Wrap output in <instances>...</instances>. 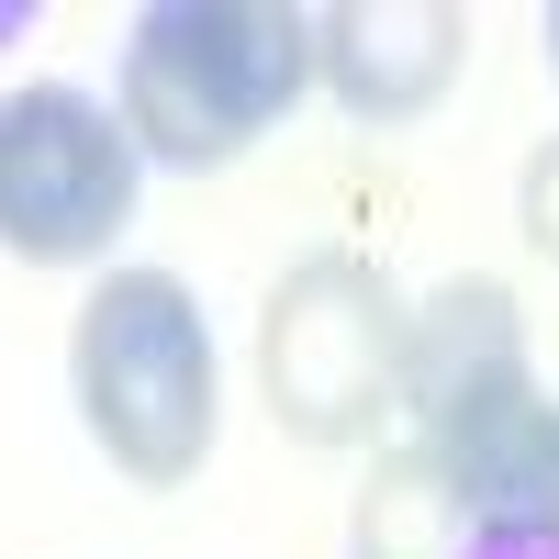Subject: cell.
<instances>
[{
	"instance_id": "1",
	"label": "cell",
	"mask_w": 559,
	"mask_h": 559,
	"mask_svg": "<svg viewBox=\"0 0 559 559\" xmlns=\"http://www.w3.org/2000/svg\"><path fill=\"white\" fill-rule=\"evenodd\" d=\"M313 90V12L292 0H157L123 34L112 112L146 168H236Z\"/></svg>"
},
{
	"instance_id": "2",
	"label": "cell",
	"mask_w": 559,
	"mask_h": 559,
	"mask_svg": "<svg viewBox=\"0 0 559 559\" xmlns=\"http://www.w3.org/2000/svg\"><path fill=\"white\" fill-rule=\"evenodd\" d=\"M68 392H79L90 448H102L134 492L191 481L213 459V426H224V358H213V324L191 302V280L179 269L90 280L79 336H68Z\"/></svg>"
},
{
	"instance_id": "3",
	"label": "cell",
	"mask_w": 559,
	"mask_h": 559,
	"mask_svg": "<svg viewBox=\"0 0 559 559\" xmlns=\"http://www.w3.org/2000/svg\"><path fill=\"white\" fill-rule=\"evenodd\" d=\"M414 302L369 247H313L258 302V392L292 448H369L403 414Z\"/></svg>"
},
{
	"instance_id": "4",
	"label": "cell",
	"mask_w": 559,
	"mask_h": 559,
	"mask_svg": "<svg viewBox=\"0 0 559 559\" xmlns=\"http://www.w3.org/2000/svg\"><path fill=\"white\" fill-rule=\"evenodd\" d=\"M146 157L112 102L79 79H23L0 90V258L23 269H90L134 224Z\"/></svg>"
},
{
	"instance_id": "5",
	"label": "cell",
	"mask_w": 559,
	"mask_h": 559,
	"mask_svg": "<svg viewBox=\"0 0 559 559\" xmlns=\"http://www.w3.org/2000/svg\"><path fill=\"white\" fill-rule=\"evenodd\" d=\"M537 392V358H526V302L503 292V280H437L426 302H414V336H403V414L392 426L414 448H459L481 426V414L526 403Z\"/></svg>"
},
{
	"instance_id": "6",
	"label": "cell",
	"mask_w": 559,
	"mask_h": 559,
	"mask_svg": "<svg viewBox=\"0 0 559 559\" xmlns=\"http://www.w3.org/2000/svg\"><path fill=\"white\" fill-rule=\"evenodd\" d=\"M459 57H471L459 0H336V12H313V79L358 123H426Z\"/></svg>"
},
{
	"instance_id": "7",
	"label": "cell",
	"mask_w": 559,
	"mask_h": 559,
	"mask_svg": "<svg viewBox=\"0 0 559 559\" xmlns=\"http://www.w3.org/2000/svg\"><path fill=\"white\" fill-rule=\"evenodd\" d=\"M437 471L459 492V515L471 526H503V537H559V403L526 392L481 414L459 448H437Z\"/></svg>"
},
{
	"instance_id": "8",
	"label": "cell",
	"mask_w": 559,
	"mask_h": 559,
	"mask_svg": "<svg viewBox=\"0 0 559 559\" xmlns=\"http://www.w3.org/2000/svg\"><path fill=\"white\" fill-rule=\"evenodd\" d=\"M459 537H471V515H459L448 471L414 437H392L347 503V559H459Z\"/></svg>"
},
{
	"instance_id": "9",
	"label": "cell",
	"mask_w": 559,
	"mask_h": 559,
	"mask_svg": "<svg viewBox=\"0 0 559 559\" xmlns=\"http://www.w3.org/2000/svg\"><path fill=\"white\" fill-rule=\"evenodd\" d=\"M515 213H526V247H537V258H559V134L526 157V179H515Z\"/></svg>"
},
{
	"instance_id": "10",
	"label": "cell",
	"mask_w": 559,
	"mask_h": 559,
	"mask_svg": "<svg viewBox=\"0 0 559 559\" xmlns=\"http://www.w3.org/2000/svg\"><path fill=\"white\" fill-rule=\"evenodd\" d=\"M459 559H559V537H503V526H471Z\"/></svg>"
},
{
	"instance_id": "11",
	"label": "cell",
	"mask_w": 559,
	"mask_h": 559,
	"mask_svg": "<svg viewBox=\"0 0 559 559\" xmlns=\"http://www.w3.org/2000/svg\"><path fill=\"white\" fill-rule=\"evenodd\" d=\"M537 45H548V79H559V0H548V23H537Z\"/></svg>"
}]
</instances>
